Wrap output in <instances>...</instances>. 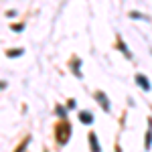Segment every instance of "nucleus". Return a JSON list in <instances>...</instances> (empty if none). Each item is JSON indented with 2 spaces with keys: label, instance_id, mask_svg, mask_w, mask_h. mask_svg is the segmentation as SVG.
Segmentation results:
<instances>
[{
  "label": "nucleus",
  "instance_id": "nucleus-1",
  "mask_svg": "<svg viewBox=\"0 0 152 152\" xmlns=\"http://www.w3.org/2000/svg\"><path fill=\"white\" fill-rule=\"evenodd\" d=\"M55 134H57V142H59V144H65V142L69 140V136H71V126H69V122L61 120L57 126H55Z\"/></svg>",
  "mask_w": 152,
  "mask_h": 152
},
{
  "label": "nucleus",
  "instance_id": "nucleus-2",
  "mask_svg": "<svg viewBox=\"0 0 152 152\" xmlns=\"http://www.w3.org/2000/svg\"><path fill=\"white\" fill-rule=\"evenodd\" d=\"M136 83H138V85H140L142 89H146V91H148V89H150V81H148V79H146V77H144V75H136Z\"/></svg>",
  "mask_w": 152,
  "mask_h": 152
},
{
  "label": "nucleus",
  "instance_id": "nucleus-3",
  "mask_svg": "<svg viewBox=\"0 0 152 152\" xmlns=\"http://www.w3.org/2000/svg\"><path fill=\"white\" fill-rule=\"evenodd\" d=\"M97 99L102 102V107H104L105 112H110V102H107V97H105L104 91H97Z\"/></svg>",
  "mask_w": 152,
  "mask_h": 152
},
{
  "label": "nucleus",
  "instance_id": "nucleus-4",
  "mask_svg": "<svg viewBox=\"0 0 152 152\" xmlns=\"http://www.w3.org/2000/svg\"><path fill=\"white\" fill-rule=\"evenodd\" d=\"M89 144H91V152H99V144H97V138L94 132L89 134Z\"/></svg>",
  "mask_w": 152,
  "mask_h": 152
},
{
  "label": "nucleus",
  "instance_id": "nucleus-5",
  "mask_svg": "<svg viewBox=\"0 0 152 152\" xmlns=\"http://www.w3.org/2000/svg\"><path fill=\"white\" fill-rule=\"evenodd\" d=\"M79 120H81L83 124H91V122H94V118H91L89 112H81V114H79Z\"/></svg>",
  "mask_w": 152,
  "mask_h": 152
},
{
  "label": "nucleus",
  "instance_id": "nucleus-6",
  "mask_svg": "<svg viewBox=\"0 0 152 152\" xmlns=\"http://www.w3.org/2000/svg\"><path fill=\"white\" fill-rule=\"evenodd\" d=\"M28 142H31V138L26 136V138H24V140H23V144H20V146H18V148H16V150H14V152H23V150H24V146H26Z\"/></svg>",
  "mask_w": 152,
  "mask_h": 152
},
{
  "label": "nucleus",
  "instance_id": "nucleus-7",
  "mask_svg": "<svg viewBox=\"0 0 152 152\" xmlns=\"http://www.w3.org/2000/svg\"><path fill=\"white\" fill-rule=\"evenodd\" d=\"M20 53H23L20 49H10V51H8L6 55H8V57H16V55H20Z\"/></svg>",
  "mask_w": 152,
  "mask_h": 152
},
{
  "label": "nucleus",
  "instance_id": "nucleus-8",
  "mask_svg": "<svg viewBox=\"0 0 152 152\" xmlns=\"http://www.w3.org/2000/svg\"><path fill=\"white\" fill-rule=\"evenodd\" d=\"M150 144H152V132L148 130V134H146V148H150Z\"/></svg>",
  "mask_w": 152,
  "mask_h": 152
}]
</instances>
